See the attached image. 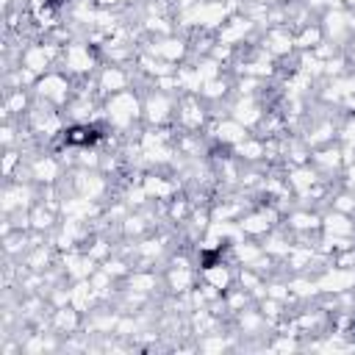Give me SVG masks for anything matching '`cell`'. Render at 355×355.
I'll list each match as a JSON object with an SVG mask.
<instances>
[{"mask_svg": "<svg viewBox=\"0 0 355 355\" xmlns=\"http://www.w3.org/2000/svg\"><path fill=\"white\" fill-rule=\"evenodd\" d=\"M105 116L111 119V125L116 128H128L133 125L139 116H141V103L136 100L133 92H116V94H108V103H105Z\"/></svg>", "mask_w": 355, "mask_h": 355, "instance_id": "obj_1", "label": "cell"}, {"mask_svg": "<svg viewBox=\"0 0 355 355\" xmlns=\"http://www.w3.org/2000/svg\"><path fill=\"white\" fill-rule=\"evenodd\" d=\"M36 97L44 100V103H53V105L67 103V97H69V80H67V75L53 72V69L44 72L36 80Z\"/></svg>", "mask_w": 355, "mask_h": 355, "instance_id": "obj_2", "label": "cell"}, {"mask_svg": "<svg viewBox=\"0 0 355 355\" xmlns=\"http://www.w3.org/2000/svg\"><path fill=\"white\" fill-rule=\"evenodd\" d=\"M352 31H355V22H352V17H349L347 11H341V8H327V11H324L322 33H324L327 39L344 42L347 36H352ZM347 42H349V39H347Z\"/></svg>", "mask_w": 355, "mask_h": 355, "instance_id": "obj_3", "label": "cell"}, {"mask_svg": "<svg viewBox=\"0 0 355 355\" xmlns=\"http://www.w3.org/2000/svg\"><path fill=\"white\" fill-rule=\"evenodd\" d=\"M352 286H355V269H352V266H333V269H327V272L316 280V288H319V291H327V294L349 291Z\"/></svg>", "mask_w": 355, "mask_h": 355, "instance_id": "obj_4", "label": "cell"}, {"mask_svg": "<svg viewBox=\"0 0 355 355\" xmlns=\"http://www.w3.org/2000/svg\"><path fill=\"white\" fill-rule=\"evenodd\" d=\"M61 61H64L67 72H75V75H86V72L94 67V55H92V50H89L86 44H80V42L64 44Z\"/></svg>", "mask_w": 355, "mask_h": 355, "instance_id": "obj_5", "label": "cell"}, {"mask_svg": "<svg viewBox=\"0 0 355 355\" xmlns=\"http://www.w3.org/2000/svg\"><path fill=\"white\" fill-rule=\"evenodd\" d=\"M141 116L150 122V125H164L172 119V100L164 94V92H155L150 94L144 103H141Z\"/></svg>", "mask_w": 355, "mask_h": 355, "instance_id": "obj_6", "label": "cell"}, {"mask_svg": "<svg viewBox=\"0 0 355 355\" xmlns=\"http://www.w3.org/2000/svg\"><path fill=\"white\" fill-rule=\"evenodd\" d=\"M275 219V211L269 208H261V211H252V214H247V216H241L239 219V227H241V233L244 236H266L269 230H272V222Z\"/></svg>", "mask_w": 355, "mask_h": 355, "instance_id": "obj_7", "label": "cell"}, {"mask_svg": "<svg viewBox=\"0 0 355 355\" xmlns=\"http://www.w3.org/2000/svg\"><path fill=\"white\" fill-rule=\"evenodd\" d=\"M252 19L250 17H236V19H227L222 28H219V42H225V44H239V42H244V36L252 31Z\"/></svg>", "mask_w": 355, "mask_h": 355, "instance_id": "obj_8", "label": "cell"}, {"mask_svg": "<svg viewBox=\"0 0 355 355\" xmlns=\"http://www.w3.org/2000/svg\"><path fill=\"white\" fill-rule=\"evenodd\" d=\"M263 50H266L269 55L283 58V55H288V53L294 50V36H291L288 31H283V28H272V31L266 33V39H263Z\"/></svg>", "mask_w": 355, "mask_h": 355, "instance_id": "obj_9", "label": "cell"}, {"mask_svg": "<svg viewBox=\"0 0 355 355\" xmlns=\"http://www.w3.org/2000/svg\"><path fill=\"white\" fill-rule=\"evenodd\" d=\"M31 178L36 183H44V186H53L58 180V161L53 155H39L31 161Z\"/></svg>", "mask_w": 355, "mask_h": 355, "instance_id": "obj_10", "label": "cell"}, {"mask_svg": "<svg viewBox=\"0 0 355 355\" xmlns=\"http://www.w3.org/2000/svg\"><path fill=\"white\" fill-rule=\"evenodd\" d=\"M322 230H324V236H352L355 222L349 219V214L333 208L327 216H322Z\"/></svg>", "mask_w": 355, "mask_h": 355, "instance_id": "obj_11", "label": "cell"}, {"mask_svg": "<svg viewBox=\"0 0 355 355\" xmlns=\"http://www.w3.org/2000/svg\"><path fill=\"white\" fill-rule=\"evenodd\" d=\"M202 280H205V286H211V288H216V291L225 294L230 288V283H233V272L222 261H214V263H208L202 269Z\"/></svg>", "mask_w": 355, "mask_h": 355, "instance_id": "obj_12", "label": "cell"}, {"mask_svg": "<svg viewBox=\"0 0 355 355\" xmlns=\"http://www.w3.org/2000/svg\"><path fill=\"white\" fill-rule=\"evenodd\" d=\"M72 186H75V191H78L80 197H89V200H97V197L105 194V180H103L97 172H80V175L72 180Z\"/></svg>", "mask_w": 355, "mask_h": 355, "instance_id": "obj_13", "label": "cell"}, {"mask_svg": "<svg viewBox=\"0 0 355 355\" xmlns=\"http://www.w3.org/2000/svg\"><path fill=\"white\" fill-rule=\"evenodd\" d=\"M97 89H100L103 94L125 92V89H128V72H125V69H119V67H103Z\"/></svg>", "mask_w": 355, "mask_h": 355, "instance_id": "obj_14", "label": "cell"}, {"mask_svg": "<svg viewBox=\"0 0 355 355\" xmlns=\"http://www.w3.org/2000/svg\"><path fill=\"white\" fill-rule=\"evenodd\" d=\"M202 119H205V111L200 108V103H197L194 97H186V100L180 103V111H178L180 128H186V130H200Z\"/></svg>", "mask_w": 355, "mask_h": 355, "instance_id": "obj_15", "label": "cell"}, {"mask_svg": "<svg viewBox=\"0 0 355 355\" xmlns=\"http://www.w3.org/2000/svg\"><path fill=\"white\" fill-rule=\"evenodd\" d=\"M80 324V311L72 308V305H64V308H55L53 311V319H50V327L55 333H75Z\"/></svg>", "mask_w": 355, "mask_h": 355, "instance_id": "obj_16", "label": "cell"}, {"mask_svg": "<svg viewBox=\"0 0 355 355\" xmlns=\"http://www.w3.org/2000/svg\"><path fill=\"white\" fill-rule=\"evenodd\" d=\"M94 297H97V291H94V286H92V280H89V277L78 280V283H75V288H69V305H72V308H78L80 313H86V311L92 308Z\"/></svg>", "mask_w": 355, "mask_h": 355, "instance_id": "obj_17", "label": "cell"}, {"mask_svg": "<svg viewBox=\"0 0 355 355\" xmlns=\"http://www.w3.org/2000/svg\"><path fill=\"white\" fill-rule=\"evenodd\" d=\"M214 133H216V139H219L222 144H233V147H236L239 141H244V139H247V128H244L241 122H236L233 116H230V119L216 122Z\"/></svg>", "mask_w": 355, "mask_h": 355, "instance_id": "obj_18", "label": "cell"}, {"mask_svg": "<svg viewBox=\"0 0 355 355\" xmlns=\"http://www.w3.org/2000/svg\"><path fill=\"white\" fill-rule=\"evenodd\" d=\"M150 53H153L155 58L172 64V61H178V58L186 55V44H183L180 39H161V42H155V44L150 47Z\"/></svg>", "mask_w": 355, "mask_h": 355, "instance_id": "obj_19", "label": "cell"}, {"mask_svg": "<svg viewBox=\"0 0 355 355\" xmlns=\"http://www.w3.org/2000/svg\"><path fill=\"white\" fill-rule=\"evenodd\" d=\"M311 161H313V166L330 172V169H336V166L344 164V155H341V147H338V144H327V147L316 150V153L311 155Z\"/></svg>", "mask_w": 355, "mask_h": 355, "instance_id": "obj_20", "label": "cell"}, {"mask_svg": "<svg viewBox=\"0 0 355 355\" xmlns=\"http://www.w3.org/2000/svg\"><path fill=\"white\" fill-rule=\"evenodd\" d=\"M233 150H236V155H239L241 161H250V164H255V161L266 158L263 139H252V136H247V139H244V141H239Z\"/></svg>", "mask_w": 355, "mask_h": 355, "instance_id": "obj_21", "label": "cell"}, {"mask_svg": "<svg viewBox=\"0 0 355 355\" xmlns=\"http://www.w3.org/2000/svg\"><path fill=\"white\" fill-rule=\"evenodd\" d=\"M286 225H288V230L311 233V230H319L322 227V216L319 214H311V211H294Z\"/></svg>", "mask_w": 355, "mask_h": 355, "instance_id": "obj_22", "label": "cell"}, {"mask_svg": "<svg viewBox=\"0 0 355 355\" xmlns=\"http://www.w3.org/2000/svg\"><path fill=\"white\" fill-rule=\"evenodd\" d=\"M158 286V277L153 272H144V269H136L128 275V291H136V294H150L155 291Z\"/></svg>", "mask_w": 355, "mask_h": 355, "instance_id": "obj_23", "label": "cell"}, {"mask_svg": "<svg viewBox=\"0 0 355 355\" xmlns=\"http://www.w3.org/2000/svg\"><path fill=\"white\" fill-rule=\"evenodd\" d=\"M319 42H324L322 25H305V28L294 36V47H297V50H313Z\"/></svg>", "mask_w": 355, "mask_h": 355, "instance_id": "obj_24", "label": "cell"}, {"mask_svg": "<svg viewBox=\"0 0 355 355\" xmlns=\"http://www.w3.org/2000/svg\"><path fill=\"white\" fill-rule=\"evenodd\" d=\"M141 186H144L147 197H155V200H166L175 191V183H169L166 178H158V175H147Z\"/></svg>", "mask_w": 355, "mask_h": 355, "instance_id": "obj_25", "label": "cell"}, {"mask_svg": "<svg viewBox=\"0 0 355 355\" xmlns=\"http://www.w3.org/2000/svg\"><path fill=\"white\" fill-rule=\"evenodd\" d=\"M53 219H55V211L47 208L44 202H39V205L31 208V227H33V230H39V233L50 230V227H53Z\"/></svg>", "mask_w": 355, "mask_h": 355, "instance_id": "obj_26", "label": "cell"}, {"mask_svg": "<svg viewBox=\"0 0 355 355\" xmlns=\"http://www.w3.org/2000/svg\"><path fill=\"white\" fill-rule=\"evenodd\" d=\"M227 92H230V83H227V80H222V78L205 80V83H202V89H200V94H202L205 100H219V97H225Z\"/></svg>", "mask_w": 355, "mask_h": 355, "instance_id": "obj_27", "label": "cell"}, {"mask_svg": "<svg viewBox=\"0 0 355 355\" xmlns=\"http://www.w3.org/2000/svg\"><path fill=\"white\" fill-rule=\"evenodd\" d=\"M22 111H28V94H25L22 89H14V92L6 97V116L22 114Z\"/></svg>", "mask_w": 355, "mask_h": 355, "instance_id": "obj_28", "label": "cell"}, {"mask_svg": "<svg viewBox=\"0 0 355 355\" xmlns=\"http://www.w3.org/2000/svg\"><path fill=\"white\" fill-rule=\"evenodd\" d=\"M33 272H42V269H47V263H50V250H44V247H33V252L28 255V261H25Z\"/></svg>", "mask_w": 355, "mask_h": 355, "instance_id": "obj_29", "label": "cell"}, {"mask_svg": "<svg viewBox=\"0 0 355 355\" xmlns=\"http://www.w3.org/2000/svg\"><path fill=\"white\" fill-rule=\"evenodd\" d=\"M333 208L349 214V211H355V197H352V194H336V197H333Z\"/></svg>", "mask_w": 355, "mask_h": 355, "instance_id": "obj_30", "label": "cell"}, {"mask_svg": "<svg viewBox=\"0 0 355 355\" xmlns=\"http://www.w3.org/2000/svg\"><path fill=\"white\" fill-rule=\"evenodd\" d=\"M122 230H125L128 236H130V233H141V230H144V219H141V216H125Z\"/></svg>", "mask_w": 355, "mask_h": 355, "instance_id": "obj_31", "label": "cell"}, {"mask_svg": "<svg viewBox=\"0 0 355 355\" xmlns=\"http://www.w3.org/2000/svg\"><path fill=\"white\" fill-rule=\"evenodd\" d=\"M19 161H22V155H17V153H11V150H8V153H6V158H3V175H6V178H11V172H14V166H17Z\"/></svg>", "mask_w": 355, "mask_h": 355, "instance_id": "obj_32", "label": "cell"}, {"mask_svg": "<svg viewBox=\"0 0 355 355\" xmlns=\"http://www.w3.org/2000/svg\"><path fill=\"white\" fill-rule=\"evenodd\" d=\"M308 8H336V0H308Z\"/></svg>", "mask_w": 355, "mask_h": 355, "instance_id": "obj_33", "label": "cell"}, {"mask_svg": "<svg viewBox=\"0 0 355 355\" xmlns=\"http://www.w3.org/2000/svg\"><path fill=\"white\" fill-rule=\"evenodd\" d=\"M347 61L355 64V36H349V42H347Z\"/></svg>", "mask_w": 355, "mask_h": 355, "instance_id": "obj_34", "label": "cell"}, {"mask_svg": "<svg viewBox=\"0 0 355 355\" xmlns=\"http://www.w3.org/2000/svg\"><path fill=\"white\" fill-rule=\"evenodd\" d=\"M347 186H355V164L347 166Z\"/></svg>", "mask_w": 355, "mask_h": 355, "instance_id": "obj_35", "label": "cell"}, {"mask_svg": "<svg viewBox=\"0 0 355 355\" xmlns=\"http://www.w3.org/2000/svg\"><path fill=\"white\" fill-rule=\"evenodd\" d=\"M252 3H261V6H272V3H280V0H252Z\"/></svg>", "mask_w": 355, "mask_h": 355, "instance_id": "obj_36", "label": "cell"}, {"mask_svg": "<svg viewBox=\"0 0 355 355\" xmlns=\"http://www.w3.org/2000/svg\"><path fill=\"white\" fill-rule=\"evenodd\" d=\"M344 3H347V6H349V8H355V0H344Z\"/></svg>", "mask_w": 355, "mask_h": 355, "instance_id": "obj_37", "label": "cell"}]
</instances>
